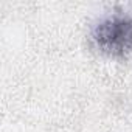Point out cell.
<instances>
[{"label": "cell", "mask_w": 132, "mask_h": 132, "mask_svg": "<svg viewBox=\"0 0 132 132\" xmlns=\"http://www.w3.org/2000/svg\"><path fill=\"white\" fill-rule=\"evenodd\" d=\"M92 37L103 53L113 57H123L132 51V17H107L95 27Z\"/></svg>", "instance_id": "obj_1"}]
</instances>
